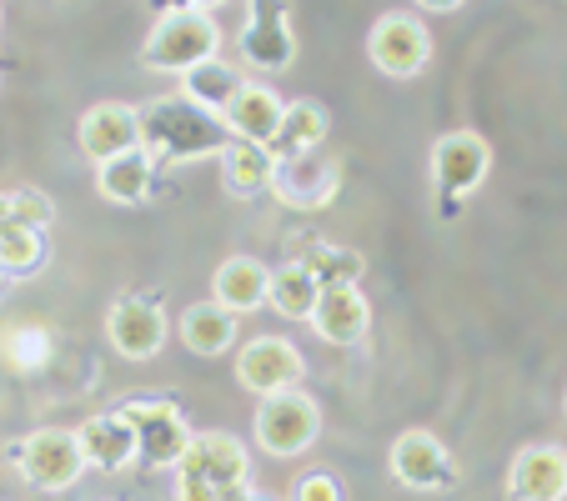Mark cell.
<instances>
[{"mask_svg": "<svg viewBox=\"0 0 567 501\" xmlns=\"http://www.w3.org/2000/svg\"><path fill=\"white\" fill-rule=\"evenodd\" d=\"M151 176H156V160H151L146 146L121 150V156L101 160V196L106 201H141L151 191Z\"/></svg>", "mask_w": 567, "mask_h": 501, "instance_id": "21", "label": "cell"}, {"mask_svg": "<svg viewBox=\"0 0 567 501\" xmlns=\"http://www.w3.org/2000/svg\"><path fill=\"white\" fill-rule=\"evenodd\" d=\"M121 416L136 431V461H146V467H176L192 447V427L166 401H126Z\"/></svg>", "mask_w": 567, "mask_h": 501, "instance_id": "6", "label": "cell"}, {"mask_svg": "<svg viewBox=\"0 0 567 501\" xmlns=\"http://www.w3.org/2000/svg\"><path fill=\"white\" fill-rule=\"evenodd\" d=\"M196 11H212V6H221V0H192Z\"/></svg>", "mask_w": 567, "mask_h": 501, "instance_id": "34", "label": "cell"}, {"mask_svg": "<svg viewBox=\"0 0 567 501\" xmlns=\"http://www.w3.org/2000/svg\"><path fill=\"white\" fill-rule=\"evenodd\" d=\"M317 296H321V281L311 276L301 261H287L281 271H271V306L281 311V316H291V321H311V306H317Z\"/></svg>", "mask_w": 567, "mask_h": 501, "instance_id": "25", "label": "cell"}, {"mask_svg": "<svg viewBox=\"0 0 567 501\" xmlns=\"http://www.w3.org/2000/svg\"><path fill=\"white\" fill-rule=\"evenodd\" d=\"M226 136H231L226 121H216L212 111L192 106V101H156V106L141 116V146L151 150V160L221 150Z\"/></svg>", "mask_w": 567, "mask_h": 501, "instance_id": "1", "label": "cell"}, {"mask_svg": "<svg viewBox=\"0 0 567 501\" xmlns=\"http://www.w3.org/2000/svg\"><path fill=\"white\" fill-rule=\"evenodd\" d=\"M151 6H156L161 15H176V11H196L192 0H151Z\"/></svg>", "mask_w": 567, "mask_h": 501, "instance_id": "31", "label": "cell"}, {"mask_svg": "<svg viewBox=\"0 0 567 501\" xmlns=\"http://www.w3.org/2000/svg\"><path fill=\"white\" fill-rule=\"evenodd\" d=\"M241 51L261 71L291 65L297 45H291V31H287V0H251V21L241 31Z\"/></svg>", "mask_w": 567, "mask_h": 501, "instance_id": "13", "label": "cell"}, {"mask_svg": "<svg viewBox=\"0 0 567 501\" xmlns=\"http://www.w3.org/2000/svg\"><path fill=\"white\" fill-rule=\"evenodd\" d=\"M241 86H247V81H241L231 65L216 61V55H212V61H202V65H192V71L182 75L186 101H192V106H202V111H226Z\"/></svg>", "mask_w": 567, "mask_h": 501, "instance_id": "24", "label": "cell"}, {"mask_svg": "<svg viewBox=\"0 0 567 501\" xmlns=\"http://www.w3.org/2000/svg\"><path fill=\"white\" fill-rule=\"evenodd\" d=\"M11 461L25 471V481L41 491H65L81 481L86 471V451H81V437L65 427H45L35 437L16 441L11 447Z\"/></svg>", "mask_w": 567, "mask_h": 501, "instance_id": "4", "label": "cell"}, {"mask_svg": "<svg viewBox=\"0 0 567 501\" xmlns=\"http://www.w3.org/2000/svg\"><path fill=\"white\" fill-rule=\"evenodd\" d=\"M182 342L192 346L196 356H216L236 342V316L221 306V301H206V306H192L182 316Z\"/></svg>", "mask_w": 567, "mask_h": 501, "instance_id": "23", "label": "cell"}, {"mask_svg": "<svg viewBox=\"0 0 567 501\" xmlns=\"http://www.w3.org/2000/svg\"><path fill=\"white\" fill-rule=\"evenodd\" d=\"M221 121H226V131L231 136H247V140H261V146H271V136H277V126H281V101L271 96L267 86H241L236 91V101L221 111Z\"/></svg>", "mask_w": 567, "mask_h": 501, "instance_id": "19", "label": "cell"}, {"mask_svg": "<svg viewBox=\"0 0 567 501\" xmlns=\"http://www.w3.org/2000/svg\"><path fill=\"white\" fill-rule=\"evenodd\" d=\"M241 501H271V497H257V491H251V497H241Z\"/></svg>", "mask_w": 567, "mask_h": 501, "instance_id": "35", "label": "cell"}, {"mask_svg": "<svg viewBox=\"0 0 567 501\" xmlns=\"http://www.w3.org/2000/svg\"><path fill=\"white\" fill-rule=\"evenodd\" d=\"M297 501H342V487L327 471H311V477L297 481Z\"/></svg>", "mask_w": 567, "mask_h": 501, "instance_id": "30", "label": "cell"}, {"mask_svg": "<svg viewBox=\"0 0 567 501\" xmlns=\"http://www.w3.org/2000/svg\"><path fill=\"white\" fill-rule=\"evenodd\" d=\"M301 376H307V362L287 336H257V342L241 346V362H236V382L257 396L291 392Z\"/></svg>", "mask_w": 567, "mask_h": 501, "instance_id": "7", "label": "cell"}, {"mask_svg": "<svg viewBox=\"0 0 567 501\" xmlns=\"http://www.w3.org/2000/svg\"><path fill=\"white\" fill-rule=\"evenodd\" d=\"M271 191L287 206H297V211H317V206L332 201V191H337V166L332 160H317L311 150L307 156H281L277 166H271Z\"/></svg>", "mask_w": 567, "mask_h": 501, "instance_id": "12", "label": "cell"}, {"mask_svg": "<svg viewBox=\"0 0 567 501\" xmlns=\"http://www.w3.org/2000/svg\"><path fill=\"white\" fill-rule=\"evenodd\" d=\"M212 501H241V487H226V491H216Z\"/></svg>", "mask_w": 567, "mask_h": 501, "instance_id": "33", "label": "cell"}, {"mask_svg": "<svg viewBox=\"0 0 567 501\" xmlns=\"http://www.w3.org/2000/svg\"><path fill=\"white\" fill-rule=\"evenodd\" d=\"M301 267H307L321 286H357V276H362V257L347 251V246H321V251H311Z\"/></svg>", "mask_w": 567, "mask_h": 501, "instance_id": "28", "label": "cell"}, {"mask_svg": "<svg viewBox=\"0 0 567 501\" xmlns=\"http://www.w3.org/2000/svg\"><path fill=\"white\" fill-rule=\"evenodd\" d=\"M221 156V171H226V186H231L236 196H257L271 186V166H277V156H271L261 140H247V136H226V146L216 150Z\"/></svg>", "mask_w": 567, "mask_h": 501, "instance_id": "20", "label": "cell"}, {"mask_svg": "<svg viewBox=\"0 0 567 501\" xmlns=\"http://www.w3.org/2000/svg\"><path fill=\"white\" fill-rule=\"evenodd\" d=\"M367 51H372V65L382 75L408 81V75H417L422 65H427L432 41L417 15H382V21L372 25V35H367Z\"/></svg>", "mask_w": 567, "mask_h": 501, "instance_id": "8", "label": "cell"}, {"mask_svg": "<svg viewBox=\"0 0 567 501\" xmlns=\"http://www.w3.org/2000/svg\"><path fill=\"white\" fill-rule=\"evenodd\" d=\"M75 437H81V451H86V467L121 471V467H131V461H136V431H131V421L121 411L91 416Z\"/></svg>", "mask_w": 567, "mask_h": 501, "instance_id": "17", "label": "cell"}, {"mask_svg": "<svg viewBox=\"0 0 567 501\" xmlns=\"http://www.w3.org/2000/svg\"><path fill=\"white\" fill-rule=\"evenodd\" d=\"M216 301H221L231 316H247V311L267 306L271 296V271L261 267L257 257H231L221 261V271H216Z\"/></svg>", "mask_w": 567, "mask_h": 501, "instance_id": "18", "label": "cell"}, {"mask_svg": "<svg viewBox=\"0 0 567 501\" xmlns=\"http://www.w3.org/2000/svg\"><path fill=\"white\" fill-rule=\"evenodd\" d=\"M392 477L417 491H437L457 481V461L432 431H402L392 441Z\"/></svg>", "mask_w": 567, "mask_h": 501, "instance_id": "9", "label": "cell"}, {"mask_svg": "<svg viewBox=\"0 0 567 501\" xmlns=\"http://www.w3.org/2000/svg\"><path fill=\"white\" fill-rule=\"evenodd\" d=\"M45 267V241L35 226H21L11 221V216H0V271H16V276H25V271Z\"/></svg>", "mask_w": 567, "mask_h": 501, "instance_id": "27", "label": "cell"}, {"mask_svg": "<svg viewBox=\"0 0 567 501\" xmlns=\"http://www.w3.org/2000/svg\"><path fill=\"white\" fill-rule=\"evenodd\" d=\"M321 427V411L307 392H277V396H261V411H257V441L271 451V457H297L317 441Z\"/></svg>", "mask_w": 567, "mask_h": 501, "instance_id": "5", "label": "cell"}, {"mask_svg": "<svg viewBox=\"0 0 567 501\" xmlns=\"http://www.w3.org/2000/svg\"><path fill=\"white\" fill-rule=\"evenodd\" d=\"M106 331H111V346L131 362H146V356L161 352L166 342V311L156 306L151 296H121L106 316Z\"/></svg>", "mask_w": 567, "mask_h": 501, "instance_id": "10", "label": "cell"}, {"mask_svg": "<svg viewBox=\"0 0 567 501\" xmlns=\"http://www.w3.org/2000/svg\"><path fill=\"white\" fill-rule=\"evenodd\" d=\"M141 146V116L131 106H116V101H101L81 116V150L91 160H111L121 150Z\"/></svg>", "mask_w": 567, "mask_h": 501, "instance_id": "16", "label": "cell"}, {"mask_svg": "<svg viewBox=\"0 0 567 501\" xmlns=\"http://www.w3.org/2000/svg\"><path fill=\"white\" fill-rule=\"evenodd\" d=\"M0 216H11V221L45 231V226H51V201L35 196V191H11V196H0Z\"/></svg>", "mask_w": 567, "mask_h": 501, "instance_id": "29", "label": "cell"}, {"mask_svg": "<svg viewBox=\"0 0 567 501\" xmlns=\"http://www.w3.org/2000/svg\"><path fill=\"white\" fill-rule=\"evenodd\" d=\"M247 481V447L226 431L192 437L186 457L176 461V501H212L216 491Z\"/></svg>", "mask_w": 567, "mask_h": 501, "instance_id": "2", "label": "cell"}, {"mask_svg": "<svg viewBox=\"0 0 567 501\" xmlns=\"http://www.w3.org/2000/svg\"><path fill=\"white\" fill-rule=\"evenodd\" d=\"M513 501H563L567 497V451L563 447H527L507 471Z\"/></svg>", "mask_w": 567, "mask_h": 501, "instance_id": "14", "label": "cell"}, {"mask_svg": "<svg viewBox=\"0 0 567 501\" xmlns=\"http://www.w3.org/2000/svg\"><path fill=\"white\" fill-rule=\"evenodd\" d=\"M321 136H327V111L311 106V101H297V106H281V126L277 136H271V156H307V150L321 146Z\"/></svg>", "mask_w": 567, "mask_h": 501, "instance_id": "22", "label": "cell"}, {"mask_svg": "<svg viewBox=\"0 0 567 501\" xmlns=\"http://www.w3.org/2000/svg\"><path fill=\"white\" fill-rule=\"evenodd\" d=\"M216 41H221V31H216V21L206 11H176V15H161V21H156V31L146 35L141 61H146L151 71L186 75L192 65L212 61Z\"/></svg>", "mask_w": 567, "mask_h": 501, "instance_id": "3", "label": "cell"}, {"mask_svg": "<svg viewBox=\"0 0 567 501\" xmlns=\"http://www.w3.org/2000/svg\"><path fill=\"white\" fill-rule=\"evenodd\" d=\"M0 356L21 376L41 372V366L51 362V331L35 326V321H11V326L0 331Z\"/></svg>", "mask_w": 567, "mask_h": 501, "instance_id": "26", "label": "cell"}, {"mask_svg": "<svg viewBox=\"0 0 567 501\" xmlns=\"http://www.w3.org/2000/svg\"><path fill=\"white\" fill-rule=\"evenodd\" d=\"M417 6H427V11H457L462 0H417Z\"/></svg>", "mask_w": 567, "mask_h": 501, "instance_id": "32", "label": "cell"}, {"mask_svg": "<svg viewBox=\"0 0 567 501\" xmlns=\"http://www.w3.org/2000/svg\"><path fill=\"white\" fill-rule=\"evenodd\" d=\"M487 166H493V150H487V140L477 131H452V136H442L432 146V176H437L442 196H462L472 186H482Z\"/></svg>", "mask_w": 567, "mask_h": 501, "instance_id": "11", "label": "cell"}, {"mask_svg": "<svg viewBox=\"0 0 567 501\" xmlns=\"http://www.w3.org/2000/svg\"><path fill=\"white\" fill-rule=\"evenodd\" d=\"M367 321H372V311H367V296L357 286H321L317 306H311V326H317L321 342H332V346L362 342Z\"/></svg>", "mask_w": 567, "mask_h": 501, "instance_id": "15", "label": "cell"}]
</instances>
